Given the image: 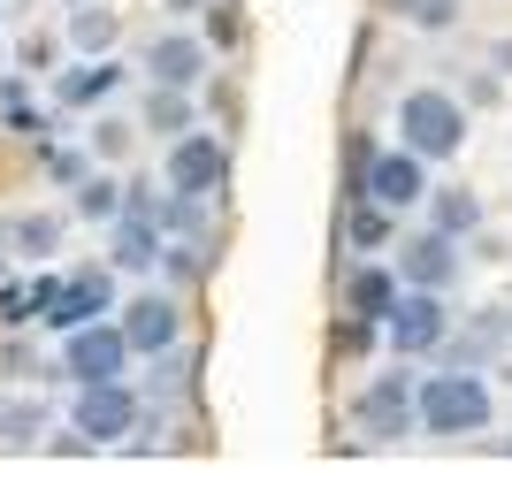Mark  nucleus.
I'll use <instances>...</instances> for the list:
<instances>
[{"label":"nucleus","instance_id":"nucleus-26","mask_svg":"<svg viewBox=\"0 0 512 504\" xmlns=\"http://www.w3.org/2000/svg\"><path fill=\"white\" fill-rule=\"evenodd\" d=\"M207 39L222 46V54L237 46V16H230V0H214V8H207Z\"/></svg>","mask_w":512,"mask_h":504},{"label":"nucleus","instance_id":"nucleus-3","mask_svg":"<svg viewBox=\"0 0 512 504\" xmlns=\"http://www.w3.org/2000/svg\"><path fill=\"white\" fill-rule=\"evenodd\" d=\"M383 336H390V352H398V359H428L451 336L444 291H413V283H398V306L383 314Z\"/></svg>","mask_w":512,"mask_h":504},{"label":"nucleus","instance_id":"nucleus-19","mask_svg":"<svg viewBox=\"0 0 512 504\" xmlns=\"http://www.w3.org/2000/svg\"><path fill=\"white\" fill-rule=\"evenodd\" d=\"M115 31H123V23H115V8H100V0H77V8H69V46H77V54H107V46H115Z\"/></svg>","mask_w":512,"mask_h":504},{"label":"nucleus","instance_id":"nucleus-21","mask_svg":"<svg viewBox=\"0 0 512 504\" xmlns=\"http://www.w3.org/2000/svg\"><path fill=\"white\" fill-rule=\"evenodd\" d=\"M77 214H85V222H115V214H123V184H115V176H85V184H77Z\"/></svg>","mask_w":512,"mask_h":504},{"label":"nucleus","instance_id":"nucleus-15","mask_svg":"<svg viewBox=\"0 0 512 504\" xmlns=\"http://www.w3.org/2000/svg\"><path fill=\"white\" fill-rule=\"evenodd\" d=\"M390 306H398V268H352L344 275V314L352 321H375V329H383Z\"/></svg>","mask_w":512,"mask_h":504},{"label":"nucleus","instance_id":"nucleus-8","mask_svg":"<svg viewBox=\"0 0 512 504\" xmlns=\"http://www.w3.org/2000/svg\"><path fill=\"white\" fill-rule=\"evenodd\" d=\"M130 367V344L115 321H77V329H62V375L69 382H115Z\"/></svg>","mask_w":512,"mask_h":504},{"label":"nucleus","instance_id":"nucleus-13","mask_svg":"<svg viewBox=\"0 0 512 504\" xmlns=\"http://www.w3.org/2000/svg\"><path fill=\"white\" fill-rule=\"evenodd\" d=\"M505 336H512V306H482V314H474L459 336H444L436 352H444V367H467V375H482V367L497 359V344H505Z\"/></svg>","mask_w":512,"mask_h":504},{"label":"nucleus","instance_id":"nucleus-16","mask_svg":"<svg viewBox=\"0 0 512 504\" xmlns=\"http://www.w3.org/2000/svg\"><path fill=\"white\" fill-rule=\"evenodd\" d=\"M123 84V62H107V54H92L85 69H62L54 77V107H100L107 92Z\"/></svg>","mask_w":512,"mask_h":504},{"label":"nucleus","instance_id":"nucleus-12","mask_svg":"<svg viewBox=\"0 0 512 504\" xmlns=\"http://www.w3.org/2000/svg\"><path fill=\"white\" fill-rule=\"evenodd\" d=\"M207 69H214V46H207V39H192V31H161V39L146 46V77H153V84H176V92H192Z\"/></svg>","mask_w":512,"mask_h":504},{"label":"nucleus","instance_id":"nucleus-2","mask_svg":"<svg viewBox=\"0 0 512 504\" xmlns=\"http://www.w3.org/2000/svg\"><path fill=\"white\" fill-rule=\"evenodd\" d=\"M398 146H413L421 161H451V153L467 146V107L451 100V92H436V84L406 92L398 100Z\"/></svg>","mask_w":512,"mask_h":504},{"label":"nucleus","instance_id":"nucleus-30","mask_svg":"<svg viewBox=\"0 0 512 504\" xmlns=\"http://www.w3.org/2000/svg\"><path fill=\"white\" fill-rule=\"evenodd\" d=\"M497 451H505V459H512V436H505V443H497Z\"/></svg>","mask_w":512,"mask_h":504},{"label":"nucleus","instance_id":"nucleus-23","mask_svg":"<svg viewBox=\"0 0 512 504\" xmlns=\"http://www.w3.org/2000/svg\"><path fill=\"white\" fill-rule=\"evenodd\" d=\"M406 23H421V31H451V16H459V0H390Z\"/></svg>","mask_w":512,"mask_h":504},{"label":"nucleus","instance_id":"nucleus-22","mask_svg":"<svg viewBox=\"0 0 512 504\" xmlns=\"http://www.w3.org/2000/svg\"><path fill=\"white\" fill-rule=\"evenodd\" d=\"M8 245H16V252H31V260H46V252L62 245V222H54V214H23L16 230H8Z\"/></svg>","mask_w":512,"mask_h":504},{"label":"nucleus","instance_id":"nucleus-18","mask_svg":"<svg viewBox=\"0 0 512 504\" xmlns=\"http://www.w3.org/2000/svg\"><path fill=\"white\" fill-rule=\"evenodd\" d=\"M428 230H444V237H474V230H482V199H474L467 184L428 191Z\"/></svg>","mask_w":512,"mask_h":504},{"label":"nucleus","instance_id":"nucleus-1","mask_svg":"<svg viewBox=\"0 0 512 504\" xmlns=\"http://www.w3.org/2000/svg\"><path fill=\"white\" fill-rule=\"evenodd\" d=\"M490 413H497L490 382L467 375V367H444V375L413 382V420H421V436H482Z\"/></svg>","mask_w":512,"mask_h":504},{"label":"nucleus","instance_id":"nucleus-17","mask_svg":"<svg viewBox=\"0 0 512 504\" xmlns=\"http://www.w3.org/2000/svg\"><path fill=\"white\" fill-rule=\"evenodd\" d=\"M192 123H199L192 92H176V84H146V115H138V130H153V138H184Z\"/></svg>","mask_w":512,"mask_h":504},{"label":"nucleus","instance_id":"nucleus-24","mask_svg":"<svg viewBox=\"0 0 512 504\" xmlns=\"http://www.w3.org/2000/svg\"><path fill=\"white\" fill-rule=\"evenodd\" d=\"M39 161H46V176H54V184H69V191H77V184L92 176V161H85V153H62V146H46Z\"/></svg>","mask_w":512,"mask_h":504},{"label":"nucleus","instance_id":"nucleus-10","mask_svg":"<svg viewBox=\"0 0 512 504\" xmlns=\"http://www.w3.org/2000/svg\"><path fill=\"white\" fill-rule=\"evenodd\" d=\"M100 314H115V268H69V275H54V298H46L39 321L77 329V321H100Z\"/></svg>","mask_w":512,"mask_h":504},{"label":"nucleus","instance_id":"nucleus-29","mask_svg":"<svg viewBox=\"0 0 512 504\" xmlns=\"http://www.w3.org/2000/svg\"><path fill=\"white\" fill-rule=\"evenodd\" d=\"M169 8H176V16H199V8H207V0H169Z\"/></svg>","mask_w":512,"mask_h":504},{"label":"nucleus","instance_id":"nucleus-7","mask_svg":"<svg viewBox=\"0 0 512 504\" xmlns=\"http://www.w3.org/2000/svg\"><path fill=\"white\" fill-rule=\"evenodd\" d=\"M69 428H77L85 443L138 436V390H130L123 375H115V382H77V413H69Z\"/></svg>","mask_w":512,"mask_h":504},{"label":"nucleus","instance_id":"nucleus-5","mask_svg":"<svg viewBox=\"0 0 512 504\" xmlns=\"http://www.w3.org/2000/svg\"><path fill=\"white\" fill-rule=\"evenodd\" d=\"M352 199H375V207H390V214H406V207H421L428 199V161L413 146H375L367 153V168H360V191Z\"/></svg>","mask_w":512,"mask_h":504},{"label":"nucleus","instance_id":"nucleus-4","mask_svg":"<svg viewBox=\"0 0 512 504\" xmlns=\"http://www.w3.org/2000/svg\"><path fill=\"white\" fill-rule=\"evenodd\" d=\"M115 329H123L130 359H161L184 344V306H176V291H138L115 306Z\"/></svg>","mask_w":512,"mask_h":504},{"label":"nucleus","instance_id":"nucleus-6","mask_svg":"<svg viewBox=\"0 0 512 504\" xmlns=\"http://www.w3.org/2000/svg\"><path fill=\"white\" fill-rule=\"evenodd\" d=\"M161 184L192 191V199H222V184H230V146H222L214 130H184V138H169V168H161Z\"/></svg>","mask_w":512,"mask_h":504},{"label":"nucleus","instance_id":"nucleus-14","mask_svg":"<svg viewBox=\"0 0 512 504\" xmlns=\"http://www.w3.org/2000/svg\"><path fill=\"white\" fill-rule=\"evenodd\" d=\"M161 222H146V214H115L107 222V268H123V275H146L161 268Z\"/></svg>","mask_w":512,"mask_h":504},{"label":"nucleus","instance_id":"nucleus-11","mask_svg":"<svg viewBox=\"0 0 512 504\" xmlns=\"http://www.w3.org/2000/svg\"><path fill=\"white\" fill-rule=\"evenodd\" d=\"M398 283H413V291H451V283H459V237L413 230L406 245H398Z\"/></svg>","mask_w":512,"mask_h":504},{"label":"nucleus","instance_id":"nucleus-28","mask_svg":"<svg viewBox=\"0 0 512 504\" xmlns=\"http://www.w3.org/2000/svg\"><path fill=\"white\" fill-rule=\"evenodd\" d=\"M16 62H23V69H46V62H54V39H23Z\"/></svg>","mask_w":512,"mask_h":504},{"label":"nucleus","instance_id":"nucleus-31","mask_svg":"<svg viewBox=\"0 0 512 504\" xmlns=\"http://www.w3.org/2000/svg\"><path fill=\"white\" fill-rule=\"evenodd\" d=\"M69 8H77V0H69Z\"/></svg>","mask_w":512,"mask_h":504},{"label":"nucleus","instance_id":"nucleus-9","mask_svg":"<svg viewBox=\"0 0 512 504\" xmlns=\"http://www.w3.org/2000/svg\"><path fill=\"white\" fill-rule=\"evenodd\" d=\"M352 420H360V436H367V443H398V436H413V428H421V420H413V375H398V367H390V375H375L360 398H352Z\"/></svg>","mask_w":512,"mask_h":504},{"label":"nucleus","instance_id":"nucleus-25","mask_svg":"<svg viewBox=\"0 0 512 504\" xmlns=\"http://www.w3.org/2000/svg\"><path fill=\"white\" fill-rule=\"evenodd\" d=\"M39 428H46L39 405H8V413H0V436L8 443H39Z\"/></svg>","mask_w":512,"mask_h":504},{"label":"nucleus","instance_id":"nucleus-27","mask_svg":"<svg viewBox=\"0 0 512 504\" xmlns=\"http://www.w3.org/2000/svg\"><path fill=\"white\" fill-rule=\"evenodd\" d=\"M92 130H100V153H107V161L130 153V123H92Z\"/></svg>","mask_w":512,"mask_h":504},{"label":"nucleus","instance_id":"nucleus-20","mask_svg":"<svg viewBox=\"0 0 512 504\" xmlns=\"http://www.w3.org/2000/svg\"><path fill=\"white\" fill-rule=\"evenodd\" d=\"M344 237H352L360 252L390 245V207H375V199H352V214H344Z\"/></svg>","mask_w":512,"mask_h":504}]
</instances>
